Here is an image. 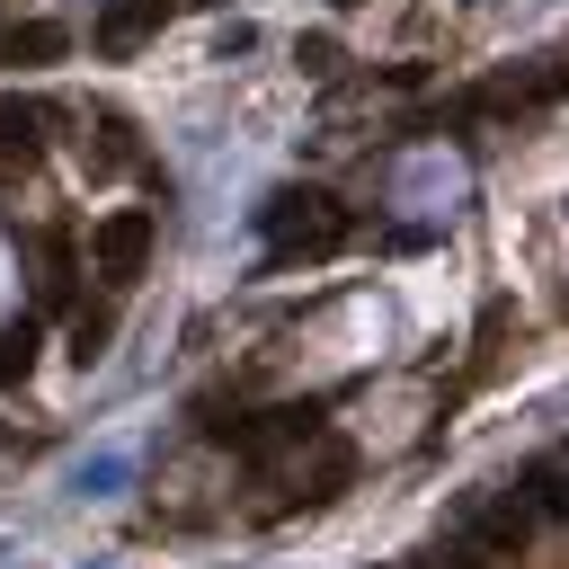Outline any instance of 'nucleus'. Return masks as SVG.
I'll list each match as a JSON object with an SVG mask.
<instances>
[{
	"mask_svg": "<svg viewBox=\"0 0 569 569\" xmlns=\"http://www.w3.org/2000/svg\"><path fill=\"white\" fill-rule=\"evenodd\" d=\"M151 240H160L151 204H116V213L89 231V267H98L107 284H133V276H142V258H151Z\"/></svg>",
	"mask_w": 569,
	"mask_h": 569,
	"instance_id": "2",
	"label": "nucleus"
},
{
	"mask_svg": "<svg viewBox=\"0 0 569 569\" xmlns=\"http://www.w3.org/2000/svg\"><path fill=\"white\" fill-rule=\"evenodd\" d=\"M160 18H169V0H107V9H98V53H133V44H151Z\"/></svg>",
	"mask_w": 569,
	"mask_h": 569,
	"instance_id": "5",
	"label": "nucleus"
},
{
	"mask_svg": "<svg viewBox=\"0 0 569 569\" xmlns=\"http://www.w3.org/2000/svg\"><path fill=\"white\" fill-rule=\"evenodd\" d=\"M525 507H533V516H560V453H533V471H525Z\"/></svg>",
	"mask_w": 569,
	"mask_h": 569,
	"instance_id": "8",
	"label": "nucleus"
},
{
	"mask_svg": "<svg viewBox=\"0 0 569 569\" xmlns=\"http://www.w3.org/2000/svg\"><path fill=\"white\" fill-rule=\"evenodd\" d=\"M27 373H36V320L0 329V382H27Z\"/></svg>",
	"mask_w": 569,
	"mask_h": 569,
	"instance_id": "9",
	"label": "nucleus"
},
{
	"mask_svg": "<svg viewBox=\"0 0 569 569\" xmlns=\"http://www.w3.org/2000/svg\"><path fill=\"white\" fill-rule=\"evenodd\" d=\"M525 533H533V507H525V498H489V489H471V498H462L453 542H471L480 560H516V551H525Z\"/></svg>",
	"mask_w": 569,
	"mask_h": 569,
	"instance_id": "3",
	"label": "nucleus"
},
{
	"mask_svg": "<svg viewBox=\"0 0 569 569\" xmlns=\"http://www.w3.org/2000/svg\"><path fill=\"white\" fill-rule=\"evenodd\" d=\"M267 249L276 258H329V249H347V204H329L320 187H284L267 204Z\"/></svg>",
	"mask_w": 569,
	"mask_h": 569,
	"instance_id": "1",
	"label": "nucleus"
},
{
	"mask_svg": "<svg viewBox=\"0 0 569 569\" xmlns=\"http://www.w3.org/2000/svg\"><path fill=\"white\" fill-rule=\"evenodd\" d=\"M347 480H356V445H347V436H311V453L293 462V498H302V507H329Z\"/></svg>",
	"mask_w": 569,
	"mask_h": 569,
	"instance_id": "4",
	"label": "nucleus"
},
{
	"mask_svg": "<svg viewBox=\"0 0 569 569\" xmlns=\"http://www.w3.org/2000/svg\"><path fill=\"white\" fill-rule=\"evenodd\" d=\"M71 36L53 27V18H27V27H0V62H53Z\"/></svg>",
	"mask_w": 569,
	"mask_h": 569,
	"instance_id": "7",
	"label": "nucleus"
},
{
	"mask_svg": "<svg viewBox=\"0 0 569 569\" xmlns=\"http://www.w3.org/2000/svg\"><path fill=\"white\" fill-rule=\"evenodd\" d=\"M44 151V107L36 98H0V160H36Z\"/></svg>",
	"mask_w": 569,
	"mask_h": 569,
	"instance_id": "6",
	"label": "nucleus"
},
{
	"mask_svg": "<svg viewBox=\"0 0 569 569\" xmlns=\"http://www.w3.org/2000/svg\"><path fill=\"white\" fill-rule=\"evenodd\" d=\"M338 9H356V0H338Z\"/></svg>",
	"mask_w": 569,
	"mask_h": 569,
	"instance_id": "11",
	"label": "nucleus"
},
{
	"mask_svg": "<svg viewBox=\"0 0 569 569\" xmlns=\"http://www.w3.org/2000/svg\"><path fill=\"white\" fill-rule=\"evenodd\" d=\"M418 569H498V560H480L471 542H453V533H445V542H427V551H418Z\"/></svg>",
	"mask_w": 569,
	"mask_h": 569,
	"instance_id": "10",
	"label": "nucleus"
}]
</instances>
